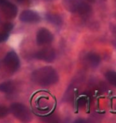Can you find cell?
Returning a JSON list of instances; mask_svg holds the SVG:
<instances>
[{"instance_id": "7a4b0ae2", "label": "cell", "mask_w": 116, "mask_h": 123, "mask_svg": "<svg viewBox=\"0 0 116 123\" xmlns=\"http://www.w3.org/2000/svg\"><path fill=\"white\" fill-rule=\"evenodd\" d=\"M62 6L70 13L87 14L92 11L90 4L84 0H62Z\"/></svg>"}, {"instance_id": "30bf717a", "label": "cell", "mask_w": 116, "mask_h": 123, "mask_svg": "<svg viewBox=\"0 0 116 123\" xmlns=\"http://www.w3.org/2000/svg\"><path fill=\"white\" fill-rule=\"evenodd\" d=\"M46 20L49 22V23L53 24L55 26H61L62 24V18L60 15L53 13H48L45 14Z\"/></svg>"}, {"instance_id": "277c9868", "label": "cell", "mask_w": 116, "mask_h": 123, "mask_svg": "<svg viewBox=\"0 0 116 123\" xmlns=\"http://www.w3.org/2000/svg\"><path fill=\"white\" fill-rule=\"evenodd\" d=\"M3 64L6 70L11 73L16 72L18 70L20 67V59L15 51L11 50L6 54L4 57Z\"/></svg>"}, {"instance_id": "5bb4252c", "label": "cell", "mask_w": 116, "mask_h": 123, "mask_svg": "<svg viewBox=\"0 0 116 123\" xmlns=\"http://www.w3.org/2000/svg\"><path fill=\"white\" fill-rule=\"evenodd\" d=\"M9 38V33L8 32L3 31L0 32V43H3V42H6Z\"/></svg>"}, {"instance_id": "9c48e42d", "label": "cell", "mask_w": 116, "mask_h": 123, "mask_svg": "<svg viewBox=\"0 0 116 123\" xmlns=\"http://www.w3.org/2000/svg\"><path fill=\"white\" fill-rule=\"evenodd\" d=\"M85 61L88 66L90 67L95 68L99 65L101 62V58L99 55L95 53H88L87 55L85 56Z\"/></svg>"}, {"instance_id": "6da1fadb", "label": "cell", "mask_w": 116, "mask_h": 123, "mask_svg": "<svg viewBox=\"0 0 116 123\" xmlns=\"http://www.w3.org/2000/svg\"><path fill=\"white\" fill-rule=\"evenodd\" d=\"M31 78L35 84L41 86H49L59 81L58 74L52 66H43L37 69L32 73Z\"/></svg>"}, {"instance_id": "4fadbf2b", "label": "cell", "mask_w": 116, "mask_h": 123, "mask_svg": "<svg viewBox=\"0 0 116 123\" xmlns=\"http://www.w3.org/2000/svg\"><path fill=\"white\" fill-rule=\"evenodd\" d=\"M10 113V108L0 105V119L6 117Z\"/></svg>"}, {"instance_id": "5b68a950", "label": "cell", "mask_w": 116, "mask_h": 123, "mask_svg": "<svg viewBox=\"0 0 116 123\" xmlns=\"http://www.w3.org/2000/svg\"><path fill=\"white\" fill-rule=\"evenodd\" d=\"M0 9L7 18H14L18 14V7L9 0H0Z\"/></svg>"}, {"instance_id": "9a60e30c", "label": "cell", "mask_w": 116, "mask_h": 123, "mask_svg": "<svg viewBox=\"0 0 116 123\" xmlns=\"http://www.w3.org/2000/svg\"><path fill=\"white\" fill-rule=\"evenodd\" d=\"M13 28H14L13 23H5L4 26H3V31L8 32V33H9L10 31H11L12 30H13Z\"/></svg>"}, {"instance_id": "8fae6325", "label": "cell", "mask_w": 116, "mask_h": 123, "mask_svg": "<svg viewBox=\"0 0 116 123\" xmlns=\"http://www.w3.org/2000/svg\"><path fill=\"white\" fill-rule=\"evenodd\" d=\"M14 90V83L11 81H6L0 83V92L10 93H12Z\"/></svg>"}, {"instance_id": "8992f818", "label": "cell", "mask_w": 116, "mask_h": 123, "mask_svg": "<svg viewBox=\"0 0 116 123\" xmlns=\"http://www.w3.org/2000/svg\"><path fill=\"white\" fill-rule=\"evenodd\" d=\"M53 34L50 31L46 28H41L38 30L36 35L37 44L38 46H47L53 43Z\"/></svg>"}, {"instance_id": "ac0fdd59", "label": "cell", "mask_w": 116, "mask_h": 123, "mask_svg": "<svg viewBox=\"0 0 116 123\" xmlns=\"http://www.w3.org/2000/svg\"><path fill=\"white\" fill-rule=\"evenodd\" d=\"M45 1H51V0H45Z\"/></svg>"}, {"instance_id": "e0dca14e", "label": "cell", "mask_w": 116, "mask_h": 123, "mask_svg": "<svg viewBox=\"0 0 116 123\" xmlns=\"http://www.w3.org/2000/svg\"><path fill=\"white\" fill-rule=\"evenodd\" d=\"M86 1H88V2H91V3H93V2H95V0H86Z\"/></svg>"}, {"instance_id": "7c38bea8", "label": "cell", "mask_w": 116, "mask_h": 123, "mask_svg": "<svg viewBox=\"0 0 116 123\" xmlns=\"http://www.w3.org/2000/svg\"><path fill=\"white\" fill-rule=\"evenodd\" d=\"M106 79L108 81L110 84L116 87V71L115 70H108L105 74Z\"/></svg>"}, {"instance_id": "ba28073f", "label": "cell", "mask_w": 116, "mask_h": 123, "mask_svg": "<svg viewBox=\"0 0 116 123\" xmlns=\"http://www.w3.org/2000/svg\"><path fill=\"white\" fill-rule=\"evenodd\" d=\"M19 19L25 23H38L41 21V17L38 12L31 10H25L20 14Z\"/></svg>"}, {"instance_id": "52a82bcc", "label": "cell", "mask_w": 116, "mask_h": 123, "mask_svg": "<svg viewBox=\"0 0 116 123\" xmlns=\"http://www.w3.org/2000/svg\"><path fill=\"white\" fill-rule=\"evenodd\" d=\"M34 58L45 62H53L56 58V52L53 49L46 47L38 51L34 55Z\"/></svg>"}, {"instance_id": "2e32d148", "label": "cell", "mask_w": 116, "mask_h": 123, "mask_svg": "<svg viewBox=\"0 0 116 123\" xmlns=\"http://www.w3.org/2000/svg\"><path fill=\"white\" fill-rule=\"evenodd\" d=\"M15 1H17V2H21V3H22V2H26V0H15Z\"/></svg>"}, {"instance_id": "3957f363", "label": "cell", "mask_w": 116, "mask_h": 123, "mask_svg": "<svg viewBox=\"0 0 116 123\" xmlns=\"http://www.w3.org/2000/svg\"><path fill=\"white\" fill-rule=\"evenodd\" d=\"M10 112L21 122H29L32 118L31 113L26 105L19 102H14L10 106Z\"/></svg>"}]
</instances>
